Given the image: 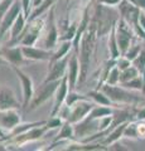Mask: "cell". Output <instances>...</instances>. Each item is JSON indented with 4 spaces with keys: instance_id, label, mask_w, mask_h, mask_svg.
Returning <instances> with one entry per match:
<instances>
[{
    "instance_id": "6da1fadb",
    "label": "cell",
    "mask_w": 145,
    "mask_h": 151,
    "mask_svg": "<svg viewBox=\"0 0 145 151\" xmlns=\"http://www.w3.org/2000/svg\"><path fill=\"white\" fill-rule=\"evenodd\" d=\"M97 25L96 22L91 19L90 24H88L87 29L83 34L81 43H79V52H78V58H79V79H78V84H82L86 81L88 69H90V64H91V59L92 55L95 53V48H96V43H97Z\"/></svg>"
},
{
    "instance_id": "7a4b0ae2",
    "label": "cell",
    "mask_w": 145,
    "mask_h": 151,
    "mask_svg": "<svg viewBox=\"0 0 145 151\" xmlns=\"http://www.w3.org/2000/svg\"><path fill=\"white\" fill-rule=\"evenodd\" d=\"M120 15H118V12H115L112 6H106L102 4H97L95 8V14H93V20L97 25V34L99 37H104L109 34L112 27L119 20Z\"/></svg>"
},
{
    "instance_id": "3957f363",
    "label": "cell",
    "mask_w": 145,
    "mask_h": 151,
    "mask_svg": "<svg viewBox=\"0 0 145 151\" xmlns=\"http://www.w3.org/2000/svg\"><path fill=\"white\" fill-rule=\"evenodd\" d=\"M106 94L107 97L112 101L114 105L116 103H120V105H130V106H134L136 103L141 102L143 98H140L138 96H135L130 92V89H126L123 86H118V84H109V83H104L101 86V88Z\"/></svg>"
},
{
    "instance_id": "277c9868",
    "label": "cell",
    "mask_w": 145,
    "mask_h": 151,
    "mask_svg": "<svg viewBox=\"0 0 145 151\" xmlns=\"http://www.w3.org/2000/svg\"><path fill=\"white\" fill-rule=\"evenodd\" d=\"M44 28H45V23H44V19L42 17L35 18L33 20H28L25 29L23 30L19 39H18V44L34 45Z\"/></svg>"
},
{
    "instance_id": "5b68a950",
    "label": "cell",
    "mask_w": 145,
    "mask_h": 151,
    "mask_svg": "<svg viewBox=\"0 0 145 151\" xmlns=\"http://www.w3.org/2000/svg\"><path fill=\"white\" fill-rule=\"evenodd\" d=\"M62 79H57V81H50V82H43L42 87L34 93L33 100H32L28 111H33L35 108H38L40 105H43L44 102H47L50 97H53L56 94L58 86L61 84Z\"/></svg>"
},
{
    "instance_id": "8992f818",
    "label": "cell",
    "mask_w": 145,
    "mask_h": 151,
    "mask_svg": "<svg viewBox=\"0 0 145 151\" xmlns=\"http://www.w3.org/2000/svg\"><path fill=\"white\" fill-rule=\"evenodd\" d=\"M115 32H116V39H118L120 53H121V55H124L126 53V50L129 49V47L133 43L135 33L133 30V28L121 18H119V20L116 22Z\"/></svg>"
},
{
    "instance_id": "52a82bcc",
    "label": "cell",
    "mask_w": 145,
    "mask_h": 151,
    "mask_svg": "<svg viewBox=\"0 0 145 151\" xmlns=\"http://www.w3.org/2000/svg\"><path fill=\"white\" fill-rule=\"evenodd\" d=\"M96 106V103L93 102L90 98H85V100H81L76 102L72 107H69V112H68V116H67V120L68 122L71 124H77V122L82 121L85 117L91 112V110Z\"/></svg>"
},
{
    "instance_id": "ba28073f",
    "label": "cell",
    "mask_w": 145,
    "mask_h": 151,
    "mask_svg": "<svg viewBox=\"0 0 145 151\" xmlns=\"http://www.w3.org/2000/svg\"><path fill=\"white\" fill-rule=\"evenodd\" d=\"M118 10L120 14V18L124 19L131 28L139 24V17L141 10L130 0H123L118 5Z\"/></svg>"
},
{
    "instance_id": "9c48e42d",
    "label": "cell",
    "mask_w": 145,
    "mask_h": 151,
    "mask_svg": "<svg viewBox=\"0 0 145 151\" xmlns=\"http://www.w3.org/2000/svg\"><path fill=\"white\" fill-rule=\"evenodd\" d=\"M13 70L15 72L17 77L20 79L22 83V88H23V108H28L29 103L33 100L34 96V84L32 78L28 76L27 73H24L22 69L18 68V65H12Z\"/></svg>"
},
{
    "instance_id": "30bf717a",
    "label": "cell",
    "mask_w": 145,
    "mask_h": 151,
    "mask_svg": "<svg viewBox=\"0 0 145 151\" xmlns=\"http://www.w3.org/2000/svg\"><path fill=\"white\" fill-rule=\"evenodd\" d=\"M22 12H23V6H22L20 0H15V1L13 3V5L10 6V9L8 10V13L4 15L3 20L0 22V40L12 29L14 22L17 20V18L19 17V14Z\"/></svg>"
},
{
    "instance_id": "8fae6325",
    "label": "cell",
    "mask_w": 145,
    "mask_h": 151,
    "mask_svg": "<svg viewBox=\"0 0 145 151\" xmlns=\"http://www.w3.org/2000/svg\"><path fill=\"white\" fill-rule=\"evenodd\" d=\"M48 130L49 129L47 127V125L35 126V127H32L30 130L23 132V134H20V135L15 136V137H12L10 140H12V142L15 144L17 146L25 145V144H29V142H33V141L39 140Z\"/></svg>"
},
{
    "instance_id": "7c38bea8",
    "label": "cell",
    "mask_w": 145,
    "mask_h": 151,
    "mask_svg": "<svg viewBox=\"0 0 145 151\" xmlns=\"http://www.w3.org/2000/svg\"><path fill=\"white\" fill-rule=\"evenodd\" d=\"M71 55L67 54L66 57L61 58L59 60H56L52 64L48 65V73L44 79V82H50V81H57V79H62L64 76L67 74V68H68V62Z\"/></svg>"
},
{
    "instance_id": "4fadbf2b",
    "label": "cell",
    "mask_w": 145,
    "mask_h": 151,
    "mask_svg": "<svg viewBox=\"0 0 145 151\" xmlns=\"http://www.w3.org/2000/svg\"><path fill=\"white\" fill-rule=\"evenodd\" d=\"M54 5L50 8L49 15H48V23H47V32H45V37H44V48L53 50L57 42L59 40V35H58V30H57V25H56V19H54Z\"/></svg>"
},
{
    "instance_id": "5bb4252c",
    "label": "cell",
    "mask_w": 145,
    "mask_h": 151,
    "mask_svg": "<svg viewBox=\"0 0 145 151\" xmlns=\"http://www.w3.org/2000/svg\"><path fill=\"white\" fill-rule=\"evenodd\" d=\"M23 107V103L17 100L15 93L8 87H0V111L4 110H20Z\"/></svg>"
},
{
    "instance_id": "9a60e30c",
    "label": "cell",
    "mask_w": 145,
    "mask_h": 151,
    "mask_svg": "<svg viewBox=\"0 0 145 151\" xmlns=\"http://www.w3.org/2000/svg\"><path fill=\"white\" fill-rule=\"evenodd\" d=\"M69 92V86H68V78L67 74L64 76L61 81V84L58 86L57 91L54 94V103H53V108L52 112H50V116H56L59 112V110L63 107V103L66 102V97Z\"/></svg>"
},
{
    "instance_id": "2e32d148",
    "label": "cell",
    "mask_w": 145,
    "mask_h": 151,
    "mask_svg": "<svg viewBox=\"0 0 145 151\" xmlns=\"http://www.w3.org/2000/svg\"><path fill=\"white\" fill-rule=\"evenodd\" d=\"M67 78H68L69 91H74L79 79V58L76 52H73L71 54V58H69L68 68H67Z\"/></svg>"
},
{
    "instance_id": "e0dca14e",
    "label": "cell",
    "mask_w": 145,
    "mask_h": 151,
    "mask_svg": "<svg viewBox=\"0 0 145 151\" xmlns=\"http://www.w3.org/2000/svg\"><path fill=\"white\" fill-rule=\"evenodd\" d=\"M23 54L29 60H50L54 50H49L45 48H37L33 45H22Z\"/></svg>"
},
{
    "instance_id": "ac0fdd59",
    "label": "cell",
    "mask_w": 145,
    "mask_h": 151,
    "mask_svg": "<svg viewBox=\"0 0 145 151\" xmlns=\"http://www.w3.org/2000/svg\"><path fill=\"white\" fill-rule=\"evenodd\" d=\"M20 124V113L19 110L10 108V110L0 111V127L12 131L17 125Z\"/></svg>"
},
{
    "instance_id": "d6986e66",
    "label": "cell",
    "mask_w": 145,
    "mask_h": 151,
    "mask_svg": "<svg viewBox=\"0 0 145 151\" xmlns=\"http://www.w3.org/2000/svg\"><path fill=\"white\" fill-rule=\"evenodd\" d=\"M1 57L5 60H8L9 63H12V65H19V64H22L23 60H24V58H25L24 54H23L20 44H17V47H13V45L4 47Z\"/></svg>"
},
{
    "instance_id": "ffe728a7",
    "label": "cell",
    "mask_w": 145,
    "mask_h": 151,
    "mask_svg": "<svg viewBox=\"0 0 145 151\" xmlns=\"http://www.w3.org/2000/svg\"><path fill=\"white\" fill-rule=\"evenodd\" d=\"M28 23V19L25 17L24 13H20L19 17L17 18V20L14 22V24L10 29V40L8 42V45H14V44H18V39H19L20 34L23 33V30L25 29V25Z\"/></svg>"
},
{
    "instance_id": "44dd1931",
    "label": "cell",
    "mask_w": 145,
    "mask_h": 151,
    "mask_svg": "<svg viewBox=\"0 0 145 151\" xmlns=\"http://www.w3.org/2000/svg\"><path fill=\"white\" fill-rule=\"evenodd\" d=\"M126 125H128V122H124V124L116 126L115 129L112 130V131H110V134L104 139L102 144H104L105 146H107V149H109V146H110L111 144L116 142V141H120L121 137H124V131H125Z\"/></svg>"
},
{
    "instance_id": "7402d4cb",
    "label": "cell",
    "mask_w": 145,
    "mask_h": 151,
    "mask_svg": "<svg viewBox=\"0 0 145 151\" xmlns=\"http://www.w3.org/2000/svg\"><path fill=\"white\" fill-rule=\"evenodd\" d=\"M87 96L90 100H92L96 105H102V106H114V103L107 97V94L102 91V89H93V91L87 92Z\"/></svg>"
},
{
    "instance_id": "603a6c76",
    "label": "cell",
    "mask_w": 145,
    "mask_h": 151,
    "mask_svg": "<svg viewBox=\"0 0 145 151\" xmlns=\"http://www.w3.org/2000/svg\"><path fill=\"white\" fill-rule=\"evenodd\" d=\"M63 140H76L73 124H71V122H68V121H64V124L61 127L59 134L54 137V142L63 141Z\"/></svg>"
},
{
    "instance_id": "cb8c5ba5",
    "label": "cell",
    "mask_w": 145,
    "mask_h": 151,
    "mask_svg": "<svg viewBox=\"0 0 145 151\" xmlns=\"http://www.w3.org/2000/svg\"><path fill=\"white\" fill-rule=\"evenodd\" d=\"M72 48H73L72 40H63L62 43H61L59 48L53 52V55H52V58H50V60H49V64H52L53 62H56V60H59L61 58H63V57H66L67 54H69V52H71Z\"/></svg>"
},
{
    "instance_id": "d4e9b609",
    "label": "cell",
    "mask_w": 145,
    "mask_h": 151,
    "mask_svg": "<svg viewBox=\"0 0 145 151\" xmlns=\"http://www.w3.org/2000/svg\"><path fill=\"white\" fill-rule=\"evenodd\" d=\"M115 25L112 27V29L109 33V42H107V45H109L110 57H111V58H114V59H118L119 57L121 55V53H120V48H119V44H118V39H116Z\"/></svg>"
},
{
    "instance_id": "484cf974",
    "label": "cell",
    "mask_w": 145,
    "mask_h": 151,
    "mask_svg": "<svg viewBox=\"0 0 145 151\" xmlns=\"http://www.w3.org/2000/svg\"><path fill=\"white\" fill-rule=\"evenodd\" d=\"M45 124H47V121H37V122H25V124H19V125H17V126L10 131V135H9L8 139L15 137V136L23 134V132L30 130L32 127L40 126V125H45Z\"/></svg>"
},
{
    "instance_id": "4316f807",
    "label": "cell",
    "mask_w": 145,
    "mask_h": 151,
    "mask_svg": "<svg viewBox=\"0 0 145 151\" xmlns=\"http://www.w3.org/2000/svg\"><path fill=\"white\" fill-rule=\"evenodd\" d=\"M54 3H56V0H43L40 5L35 6L34 10L30 13L29 18H28V20H33V19L39 18L40 15H43V14H44L47 10H49V9L54 5Z\"/></svg>"
},
{
    "instance_id": "83f0119b",
    "label": "cell",
    "mask_w": 145,
    "mask_h": 151,
    "mask_svg": "<svg viewBox=\"0 0 145 151\" xmlns=\"http://www.w3.org/2000/svg\"><path fill=\"white\" fill-rule=\"evenodd\" d=\"M120 86H123L126 89H130V91H143V77H141V74H139L138 77L130 79V81H128V82L120 83Z\"/></svg>"
},
{
    "instance_id": "f1b7e54d",
    "label": "cell",
    "mask_w": 145,
    "mask_h": 151,
    "mask_svg": "<svg viewBox=\"0 0 145 151\" xmlns=\"http://www.w3.org/2000/svg\"><path fill=\"white\" fill-rule=\"evenodd\" d=\"M124 137L131 139V140H139V134H138V121L133 120L129 121L128 125L125 127L124 131Z\"/></svg>"
},
{
    "instance_id": "f546056e",
    "label": "cell",
    "mask_w": 145,
    "mask_h": 151,
    "mask_svg": "<svg viewBox=\"0 0 145 151\" xmlns=\"http://www.w3.org/2000/svg\"><path fill=\"white\" fill-rule=\"evenodd\" d=\"M140 74V72L134 67V65H130L129 68H126L124 70H121L120 72V83L123 82H128L130 79H133L135 77H138Z\"/></svg>"
},
{
    "instance_id": "4dcf8cb0",
    "label": "cell",
    "mask_w": 145,
    "mask_h": 151,
    "mask_svg": "<svg viewBox=\"0 0 145 151\" xmlns=\"http://www.w3.org/2000/svg\"><path fill=\"white\" fill-rule=\"evenodd\" d=\"M85 98H88L87 94H79L76 91H69L68 94H67V97H66V102H64V105L68 106V107H72L76 102L81 101V100H85Z\"/></svg>"
},
{
    "instance_id": "1f68e13d",
    "label": "cell",
    "mask_w": 145,
    "mask_h": 151,
    "mask_svg": "<svg viewBox=\"0 0 145 151\" xmlns=\"http://www.w3.org/2000/svg\"><path fill=\"white\" fill-rule=\"evenodd\" d=\"M141 49H143L141 44H138V43L133 44V43H131V45H130V47H129V49L126 50V53L124 54V57H126V58L130 59V60L133 62V60L139 55V53L141 52Z\"/></svg>"
},
{
    "instance_id": "d6a6232c",
    "label": "cell",
    "mask_w": 145,
    "mask_h": 151,
    "mask_svg": "<svg viewBox=\"0 0 145 151\" xmlns=\"http://www.w3.org/2000/svg\"><path fill=\"white\" fill-rule=\"evenodd\" d=\"M120 72H121V70L115 65V67L109 72V74H107V78H106V82L105 83H109V84H119L120 83Z\"/></svg>"
},
{
    "instance_id": "836d02e7",
    "label": "cell",
    "mask_w": 145,
    "mask_h": 151,
    "mask_svg": "<svg viewBox=\"0 0 145 151\" xmlns=\"http://www.w3.org/2000/svg\"><path fill=\"white\" fill-rule=\"evenodd\" d=\"M133 65L139 70L140 73L145 69V48H143L141 52L139 53V55L133 60Z\"/></svg>"
},
{
    "instance_id": "e575fe53",
    "label": "cell",
    "mask_w": 145,
    "mask_h": 151,
    "mask_svg": "<svg viewBox=\"0 0 145 151\" xmlns=\"http://www.w3.org/2000/svg\"><path fill=\"white\" fill-rule=\"evenodd\" d=\"M66 121V120H64ZM64 121L61 119L59 115H56V116H50L49 120L47 121V127L50 130V129H57V127H62V125L64 124Z\"/></svg>"
},
{
    "instance_id": "d590c367",
    "label": "cell",
    "mask_w": 145,
    "mask_h": 151,
    "mask_svg": "<svg viewBox=\"0 0 145 151\" xmlns=\"http://www.w3.org/2000/svg\"><path fill=\"white\" fill-rule=\"evenodd\" d=\"M76 32H77V25H74V24L71 25L63 35L59 37V42H63V40H73L74 37H76Z\"/></svg>"
},
{
    "instance_id": "8d00e7d4",
    "label": "cell",
    "mask_w": 145,
    "mask_h": 151,
    "mask_svg": "<svg viewBox=\"0 0 145 151\" xmlns=\"http://www.w3.org/2000/svg\"><path fill=\"white\" fill-rule=\"evenodd\" d=\"M14 1H15V0H1V1H0V22L3 20L4 15L8 13V10L10 9Z\"/></svg>"
},
{
    "instance_id": "74e56055",
    "label": "cell",
    "mask_w": 145,
    "mask_h": 151,
    "mask_svg": "<svg viewBox=\"0 0 145 151\" xmlns=\"http://www.w3.org/2000/svg\"><path fill=\"white\" fill-rule=\"evenodd\" d=\"M130 65H133V62L124 55H120L119 58L116 59V67H118L120 70H124L126 68H129Z\"/></svg>"
},
{
    "instance_id": "f35d334b",
    "label": "cell",
    "mask_w": 145,
    "mask_h": 151,
    "mask_svg": "<svg viewBox=\"0 0 145 151\" xmlns=\"http://www.w3.org/2000/svg\"><path fill=\"white\" fill-rule=\"evenodd\" d=\"M20 3H22V6H23V13L25 14V17L27 19L29 18L30 15V10H32V3H33V0H20Z\"/></svg>"
},
{
    "instance_id": "ab89813d",
    "label": "cell",
    "mask_w": 145,
    "mask_h": 151,
    "mask_svg": "<svg viewBox=\"0 0 145 151\" xmlns=\"http://www.w3.org/2000/svg\"><path fill=\"white\" fill-rule=\"evenodd\" d=\"M109 150H115V151H128L129 150V147H125V145H123L120 142V141H116V142H114V144H111L110 146H109Z\"/></svg>"
},
{
    "instance_id": "60d3db41",
    "label": "cell",
    "mask_w": 145,
    "mask_h": 151,
    "mask_svg": "<svg viewBox=\"0 0 145 151\" xmlns=\"http://www.w3.org/2000/svg\"><path fill=\"white\" fill-rule=\"evenodd\" d=\"M100 4H102V5H106V6H118L119 4L123 1V0H97Z\"/></svg>"
},
{
    "instance_id": "b9f144b4",
    "label": "cell",
    "mask_w": 145,
    "mask_h": 151,
    "mask_svg": "<svg viewBox=\"0 0 145 151\" xmlns=\"http://www.w3.org/2000/svg\"><path fill=\"white\" fill-rule=\"evenodd\" d=\"M138 134H139V139H145V124H144V121H138Z\"/></svg>"
},
{
    "instance_id": "7bdbcfd3",
    "label": "cell",
    "mask_w": 145,
    "mask_h": 151,
    "mask_svg": "<svg viewBox=\"0 0 145 151\" xmlns=\"http://www.w3.org/2000/svg\"><path fill=\"white\" fill-rule=\"evenodd\" d=\"M135 120L136 121H145V106L136 110V113H135Z\"/></svg>"
},
{
    "instance_id": "ee69618b",
    "label": "cell",
    "mask_w": 145,
    "mask_h": 151,
    "mask_svg": "<svg viewBox=\"0 0 145 151\" xmlns=\"http://www.w3.org/2000/svg\"><path fill=\"white\" fill-rule=\"evenodd\" d=\"M135 5H136L140 10H143V12H145V0H134L133 1Z\"/></svg>"
},
{
    "instance_id": "f6af8a7d",
    "label": "cell",
    "mask_w": 145,
    "mask_h": 151,
    "mask_svg": "<svg viewBox=\"0 0 145 151\" xmlns=\"http://www.w3.org/2000/svg\"><path fill=\"white\" fill-rule=\"evenodd\" d=\"M139 23L140 25H141V28L145 30V12L141 10V13H140V17H139Z\"/></svg>"
},
{
    "instance_id": "bcb514c9",
    "label": "cell",
    "mask_w": 145,
    "mask_h": 151,
    "mask_svg": "<svg viewBox=\"0 0 145 151\" xmlns=\"http://www.w3.org/2000/svg\"><path fill=\"white\" fill-rule=\"evenodd\" d=\"M140 74H141V77H143V91H141V92L145 94V69H144Z\"/></svg>"
},
{
    "instance_id": "7dc6e473",
    "label": "cell",
    "mask_w": 145,
    "mask_h": 151,
    "mask_svg": "<svg viewBox=\"0 0 145 151\" xmlns=\"http://www.w3.org/2000/svg\"><path fill=\"white\" fill-rule=\"evenodd\" d=\"M1 53H3V48L0 47V57H1Z\"/></svg>"
},
{
    "instance_id": "c3c4849f",
    "label": "cell",
    "mask_w": 145,
    "mask_h": 151,
    "mask_svg": "<svg viewBox=\"0 0 145 151\" xmlns=\"http://www.w3.org/2000/svg\"><path fill=\"white\" fill-rule=\"evenodd\" d=\"M1 58H3V57H0V64H1Z\"/></svg>"
},
{
    "instance_id": "681fc988",
    "label": "cell",
    "mask_w": 145,
    "mask_h": 151,
    "mask_svg": "<svg viewBox=\"0 0 145 151\" xmlns=\"http://www.w3.org/2000/svg\"><path fill=\"white\" fill-rule=\"evenodd\" d=\"M130 1H131V3H133V1H134V0H130Z\"/></svg>"
},
{
    "instance_id": "f907efd6",
    "label": "cell",
    "mask_w": 145,
    "mask_h": 151,
    "mask_svg": "<svg viewBox=\"0 0 145 151\" xmlns=\"http://www.w3.org/2000/svg\"><path fill=\"white\" fill-rule=\"evenodd\" d=\"M0 1H1V0H0Z\"/></svg>"
}]
</instances>
